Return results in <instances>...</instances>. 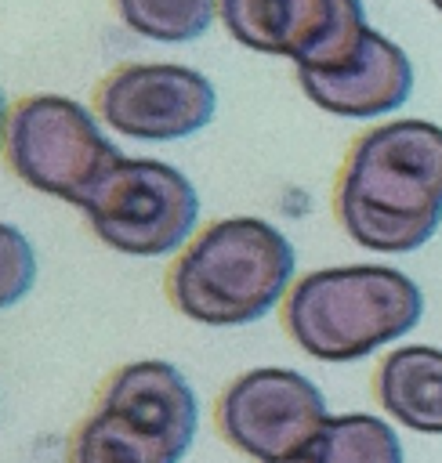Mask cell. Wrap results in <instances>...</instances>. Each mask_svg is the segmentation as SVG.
Returning <instances> with one entry per match:
<instances>
[{"label": "cell", "mask_w": 442, "mask_h": 463, "mask_svg": "<svg viewBox=\"0 0 442 463\" xmlns=\"http://www.w3.org/2000/svg\"><path fill=\"white\" fill-rule=\"evenodd\" d=\"M333 210L362 250H420L442 228V127L391 119L355 137L337 174Z\"/></svg>", "instance_id": "6da1fadb"}, {"label": "cell", "mask_w": 442, "mask_h": 463, "mask_svg": "<svg viewBox=\"0 0 442 463\" xmlns=\"http://www.w3.org/2000/svg\"><path fill=\"white\" fill-rule=\"evenodd\" d=\"M297 253L261 217H225L196 232L178 253L167 289L174 307L199 326H250L293 286Z\"/></svg>", "instance_id": "7a4b0ae2"}, {"label": "cell", "mask_w": 442, "mask_h": 463, "mask_svg": "<svg viewBox=\"0 0 442 463\" xmlns=\"http://www.w3.org/2000/svg\"><path fill=\"white\" fill-rule=\"evenodd\" d=\"M424 315L420 286L388 264L319 268L290 286L283 322L319 362H359L406 336Z\"/></svg>", "instance_id": "3957f363"}, {"label": "cell", "mask_w": 442, "mask_h": 463, "mask_svg": "<svg viewBox=\"0 0 442 463\" xmlns=\"http://www.w3.org/2000/svg\"><path fill=\"white\" fill-rule=\"evenodd\" d=\"M4 156L22 184L72 203H87L94 184L123 159L98 116L65 94H33L11 109Z\"/></svg>", "instance_id": "277c9868"}, {"label": "cell", "mask_w": 442, "mask_h": 463, "mask_svg": "<svg viewBox=\"0 0 442 463\" xmlns=\"http://www.w3.org/2000/svg\"><path fill=\"white\" fill-rule=\"evenodd\" d=\"M91 232L127 257H167L199 221L196 184L163 159L123 156L80 206Z\"/></svg>", "instance_id": "5b68a950"}, {"label": "cell", "mask_w": 442, "mask_h": 463, "mask_svg": "<svg viewBox=\"0 0 442 463\" xmlns=\"http://www.w3.org/2000/svg\"><path fill=\"white\" fill-rule=\"evenodd\" d=\"M217 18L235 43L297 72L344 65L370 33L362 0H217Z\"/></svg>", "instance_id": "8992f818"}, {"label": "cell", "mask_w": 442, "mask_h": 463, "mask_svg": "<svg viewBox=\"0 0 442 463\" xmlns=\"http://www.w3.org/2000/svg\"><path fill=\"white\" fill-rule=\"evenodd\" d=\"M326 420L322 391L304 373L283 365L235 376L217 402V430L254 463L293 459Z\"/></svg>", "instance_id": "52a82bcc"}, {"label": "cell", "mask_w": 442, "mask_h": 463, "mask_svg": "<svg viewBox=\"0 0 442 463\" xmlns=\"http://www.w3.org/2000/svg\"><path fill=\"white\" fill-rule=\"evenodd\" d=\"M217 112L214 83L178 61H130L98 87V119L134 141H181Z\"/></svg>", "instance_id": "ba28073f"}, {"label": "cell", "mask_w": 442, "mask_h": 463, "mask_svg": "<svg viewBox=\"0 0 442 463\" xmlns=\"http://www.w3.org/2000/svg\"><path fill=\"white\" fill-rule=\"evenodd\" d=\"M297 83L312 105L344 119H373L402 109L413 94V61L384 33L370 29L359 51L322 72H297Z\"/></svg>", "instance_id": "9c48e42d"}, {"label": "cell", "mask_w": 442, "mask_h": 463, "mask_svg": "<svg viewBox=\"0 0 442 463\" xmlns=\"http://www.w3.org/2000/svg\"><path fill=\"white\" fill-rule=\"evenodd\" d=\"M98 405L159 434L178 452L192 449V438L199 427V402L185 373L163 358H141V362L120 365L109 376Z\"/></svg>", "instance_id": "30bf717a"}, {"label": "cell", "mask_w": 442, "mask_h": 463, "mask_svg": "<svg viewBox=\"0 0 442 463\" xmlns=\"http://www.w3.org/2000/svg\"><path fill=\"white\" fill-rule=\"evenodd\" d=\"M380 409L417 434H442V347L406 344L384 354L377 369Z\"/></svg>", "instance_id": "8fae6325"}, {"label": "cell", "mask_w": 442, "mask_h": 463, "mask_svg": "<svg viewBox=\"0 0 442 463\" xmlns=\"http://www.w3.org/2000/svg\"><path fill=\"white\" fill-rule=\"evenodd\" d=\"M178 452L159 434L130 423L127 416L98 405L72 434L69 463H181Z\"/></svg>", "instance_id": "7c38bea8"}, {"label": "cell", "mask_w": 442, "mask_h": 463, "mask_svg": "<svg viewBox=\"0 0 442 463\" xmlns=\"http://www.w3.org/2000/svg\"><path fill=\"white\" fill-rule=\"evenodd\" d=\"M286 463H406V452L388 420L370 412H344L330 416L315 438Z\"/></svg>", "instance_id": "4fadbf2b"}, {"label": "cell", "mask_w": 442, "mask_h": 463, "mask_svg": "<svg viewBox=\"0 0 442 463\" xmlns=\"http://www.w3.org/2000/svg\"><path fill=\"white\" fill-rule=\"evenodd\" d=\"M120 22L152 43H192L214 18L217 0H112Z\"/></svg>", "instance_id": "5bb4252c"}, {"label": "cell", "mask_w": 442, "mask_h": 463, "mask_svg": "<svg viewBox=\"0 0 442 463\" xmlns=\"http://www.w3.org/2000/svg\"><path fill=\"white\" fill-rule=\"evenodd\" d=\"M36 286V250L29 235L0 221V311L14 307Z\"/></svg>", "instance_id": "9a60e30c"}, {"label": "cell", "mask_w": 442, "mask_h": 463, "mask_svg": "<svg viewBox=\"0 0 442 463\" xmlns=\"http://www.w3.org/2000/svg\"><path fill=\"white\" fill-rule=\"evenodd\" d=\"M7 119H11V109H7V98H4V90H0V148H4V141H7Z\"/></svg>", "instance_id": "2e32d148"}, {"label": "cell", "mask_w": 442, "mask_h": 463, "mask_svg": "<svg viewBox=\"0 0 442 463\" xmlns=\"http://www.w3.org/2000/svg\"><path fill=\"white\" fill-rule=\"evenodd\" d=\"M431 4H435V7H438V11H442V0H431Z\"/></svg>", "instance_id": "e0dca14e"}]
</instances>
